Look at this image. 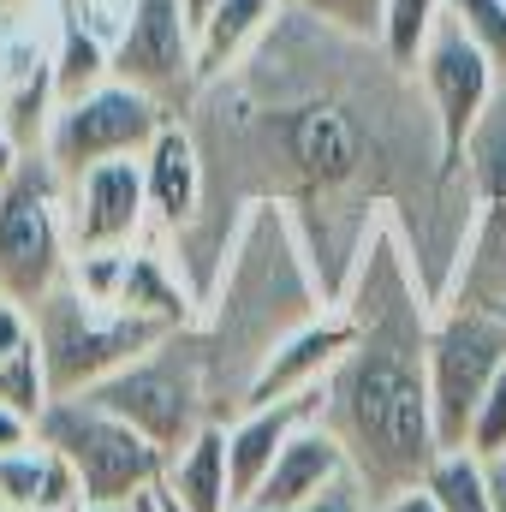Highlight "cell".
<instances>
[{
    "instance_id": "cell-10",
    "label": "cell",
    "mask_w": 506,
    "mask_h": 512,
    "mask_svg": "<svg viewBox=\"0 0 506 512\" xmlns=\"http://www.w3.org/2000/svg\"><path fill=\"white\" fill-rule=\"evenodd\" d=\"M114 78L185 120L197 102V36L179 0H126L114 30Z\"/></svg>"
},
{
    "instance_id": "cell-14",
    "label": "cell",
    "mask_w": 506,
    "mask_h": 512,
    "mask_svg": "<svg viewBox=\"0 0 506 512\" xmlns=\"http://www.w3.org/2000/svg\"><path fill=\"white\" fill-rule=\"evenodd\" d=\"M316 417H322V387L292 393V399H274V405H256V411H239L227 423V459H233V495H239V507H251L262 477L280 459V447L298 429H310Z\"/></svg>"
},
{
    "instance_id": "cell-22",
    "label": "cell",
    "mask_w": 506,
    "mask_h": 512,
    "mask_svg": "<svg viewBox=\"0 0 506 512\" xmlns=\"http://www.w3.org/2000/svg\"><path fill=\"white\" fill-rule=\"evenodd\" d=\"M441 304H471V310H506V209L501 203H483L465 256L453 268V286Z\"/></svg>"
},
{
    "instance_id": "cell-38",
    "label": "cell",
    "mask_w": 506,
    "mask_h": 512,
    "mask_svg": "<svg viewBox=\"0 0 506 512\" xmlns=\"http://www.w3.org/2000/svg\"><path fill=\"white\" fill-rule=\"evenodd\" d=\"M6 6H42V0H6Z\"/></svg>"
},
{
    "instance_id": "cell-26",
    "label": "cell",
    "mask_w": 506,
    "mask_h": 512,
    "mask_svg": "<svg viewBox=\"0 0 506 512\" xmlns=\"http://www.w3.org/2000/svg\"><path fill=\"white\" fill-rule=\"evenodd\" d=\"M465 173H471L483 203H501L506 209V96L495 102V114L477 126V137L465 143Z\"/></svg>"
},
{
    "instance_id": "cell-32",
    "label": "cell",
    "mask_w": 506,
    "mask_h": 512,
    "mask_svg": "<svg viewBox=\"0 0 506 512\" xmlns=\"http://www.w3.org/2000/svg\"><path fill=\"white\" fill-rule=\"evenodd\" d=\"M376 512H441V501H435L429 489H405V495H393V501H381Z\"/></svg>"
},
{
    "instance_id": "cell-23",
    "label": "cell",
    "mask_w": 506,
    "mask_h": 512,
    "mask_svg": "<svg viewBox=\"0 0 506 512\" xmlns=\"http://www.w3.org/2000/svg\"><path fill=\"white\" fill-rule=\"evenodd\" d=\"M54 6H60V24H54V96L66 108V102H78V96H90V90H102L114 78V42H102L84 24L78 0H54Z\"/></svg>"
},
{
    "instance_id": "cell-33",
    "label": "cell",
    "mask_w": 506,
    "mask_h": 512,
    "mask_svg": "<svg viewBox=\"0 0 506 512\" xmlns=\"http://www.w3.org/2000/svg\"><path fill=\"white\" fill-rule=\"evenodd\" d=\"M483 477H489V501H495V512H506V453L501 459H483Z\"/></svg>"
},
{
    "instance_id": "cell-5",
    "label": "cell",
    "mask_w": 506,
    "mask_h": 512,
    "mask_svg": "<svg viewBox=\"0 0 506 512\" xmlns=\"http://www.w3.org/2000/svg\"><path fill=\"white\" fill-rule=\"evenodd\" d=\"M72 274L66 233V179L48 155H24L0 185V298L36 310Z\"/></svg>"
},
{
    "instance_id": "cell-24",
    "label": "cell",
    "mask_w": 506,
    "mask_h": 512,
    "mask_svg": "<svg viewBox=\"0 0 506 512\" xmlns=\"http://www.w3.org/2000/svg\"><path fill=\"white\" fill-rule=\"evenodd\" d=\"M441 18H447V0H387V12H381V54L393 66L417 72V60H423V48H429Z\"/></svg>"
},
{
    "instance_id": "cell-9",
    "label": "cell",
    "mask_w": 506,
    "mask_h": 512,
    "mask_svg": "<svg viewBox=\"0 0 506 512\" xmlns=\"http://www.w3.org/2000/svg\"><path fill=\"white\" fill-rule=\"evenodd\" d=\"M173 120L179 114L161 108L155 96H143V90L120 84V78H108L102 90H90V96H78V102H66L54 114L42 155L54 161L60 179H78V173H90L102 161H137Z\"/></svg>"
},
{
    "instance_id": "cell-35",
    "label": "cell",
    "mask_w": 506,
    "mask_h": 512,
    "mask_svg": "<svg viewBox=\"0 0 506 512\" xmlns=\"http://www.w3.org/2000/svg\"><path fill=\"white\" fill-rule=\"evenodd\" d=\"M18 161H24V149H18V143L6 137V126H0V185H6L12 173H18Z\"/></svg>"
},
{
    "instance_id": "cell-18",
    "label": "cell",
    "mask_w": 506,
    "mask_h": 512,
    "mask_svg": "<svg viewBox=\"0 0 506 512\" xmlns=\"http://www.w3.org/2000/svg\"><path fill=\"white\" fill-rule=\"evenodd\" d=\"M161 495H173L185 512H239L233 495V459H227V423H203L161 471L155 483Z\"/></svg>"
},
{
    "instance_id": "cell-13",
    "label": "cell",
    "mask_w": 506,
    "mask_h": 512,
    "mask_svg": "<svg viewBox=\"0 0 506 512\" xmlns=\"http://www.w3.org/2000/svg\"><path fill=\"white\" fill-rule=\"evenodd\" d=\"M346 352H352V310H346V304H334V310L310 316L298 334H286V340L268 352V364L256 370L251 393H245V411L322 387L328 376H334V364H340Z\"/></svg>"
},
{
    "instance_id": "cell-39",
    "label": "cell",
    "mask_w": 506,
    "mask_h": 512,
    "mask_svg": "<svg viewBox=\"0 0 506 512\" xmlns=\"http://www.w3.org/2000/svg\"><path fill=\"white\" fill-rule=\"evenodd\" d=\"M239 512H251V507H239Z\"/></svg>"
},
{
    "instance_id": "cell-40",
    "label": "cell",
    "mask_w": 506,
    "mask_h": 512,
    "mask_svg": "<svg viewBox=\"0 0 506 512\" xmlns=\"http://www.w3.org/2000/svg\"><path fill=\"white\" fill-rule=\"evenodd\" d=\"M286 6H292V0H286Z\"/></svg>"
},
{
    "instance_id": "cell-31",
    "label": "cell",
    "mask_w": 506,
    "mask_h": 512,
    "mask_svg": "<svg viewBox=\"0 0 506 512\" xmlns=\"http://www.w3.org/2000/svg\"><path fill=\"white\" fill-rule=\"evenodd\" d=\"M36 441H42V435H36V417L0 405V453H24V447H36Z\"/></svg>"
},
{
    "instance_id": "cell-16",
    "label": "cell",
    "mask_w": 506,
    "mask_h": 512,
    "mask_svg": "<svg viewBox=\"0 0 506 512\" xmlns=\"http://www.w3.org/2000/svg\"><path fill=\"white\" fill-rule=\"evenodd\" d=\"M352 465H346V447L334 441V429L316 417L310 429H298L286 447H280V459H274V471L262 477V489H256L251 512H292L304 507L310 495H322L328 483H340Z\"/></svg>"
},
{
    "instance_id": "cell-12",
    "label": "cell",
    "mask_w": 506,
    "mask_h": 512,
    "mask_svg": "<svg viewBox=\"0 0 506 512\" xmlns=\"http://www.w3.org/2000/svg\"><path fill=\"white\" fill-rule=\"evenodd\" d=\"M66 233H72V256L131 251L137 239H149L143 155L137 161H102V167L66 179Z\"/></svg>"
},
{
    "instance_id": "cell-2",
    "label": "cell",
    "mask_w": 506,
    "mask_h": 512,
    "mask_svg": "<svg viewBox=\"0 0 506 512\" xmlns=\"http://www.w3.org/2000/svg\"><path fill=\"white\" fill-rule=\"evenodd\" d=\"M346 310H352V352L322 382V423L346 447V465L376 512L405 489H423L441 459L435 387H429L435 304L393 221L370 233Z\"/></svg>"
},
{
    "instance_id": "cell-4",
    "label": "cell",
    "mask_w": 506,
    "mask_h": 512,
    "mask_svg": "<svg viewBox=\"0 0 506 512\" xmlns=\"http://www.w3.org/2000/svg\"><path fill=\"white\" fill-rule=\"evenodd\" d=\"M30 316H36V334H42V358H48L54 399H78V393L102 387L108 376H120L126 364L149 358L167 334H179V328H161L149 316H131L120 304L90 298L72 274Z\"/></svg>"
},
{
    "instance_id": "cell-7",
    "label": "cell",
    "mask_w": 506,
    "mask_h": 512,
    "mask_svg": "<svg viewBox=\"0 0 506 512\" xmlns=\"http://www.w3.org/2000/svg\"><path fill=\"white\" fill-rule=\"evenodd\" d=\"M84 399H96L102 411L126 417L131 429H137L143 441H155L167 459H173V453L203 429V423H215L209 382H203V364H197V352H191L185 328H179V334H167L149 358L126 364L120 376H108L102 387H90Z\"/></svg>"
},
{
    "instance_id": "cell-37",
    "label": "cell",
    "mask_w": 506,
    "mask_h": 512,
    "mask_svg": "<svg viewBox=\"0 0 506 512\" xmlns=\"http://www.w3.org/2000/svg\"><path fill=\"white\" fill-rule=\"evenodd\" d=\"M137 512H155V495H137Z\"/></svg>"
},
{
    "instance_id": "cell-1",
    "label": "cell",
    "mask_w": 506,
    "mask_h": 512,
    "mask_svg": "<svg viewBox=\"0 0 506 512\" xmlns=\"http://www.w3.org/2000/svg\"><path fill=\"white\" fill-rule=\"evenodd\" d=\"M185 126L203 149V209L161 245L203 304L221 286L245 215L286 209L328 310L346 304L381 221L399 227L441 310L483 197L447 161L417 72L393 66L381 42L340 36L286 6L245 66L197 90Z\"/></svg>"
},
{
    "instance_id": "cell-21",
    "label": "cell",
    "mask_w": 506,
    "mask_h": 512,
    "mask_svg": "<svg viewBox=\"0 0 506 512\" xmlns=\"http://www.w3.org/2000/svg\"><path fill=\"white\" fill-rule=\"evenodd\" d=\"M280 12H286V0H221V12L197 30V90L227 78L233 66H245Z\"/></svg>"
},
{
    "instance_id": "cell-11",
    "label": "cell",
    "mask_w": 506,
    "mask_h": 512,
    "mask_svg": "<svg viewBox=\"0 0 506 512\" xmlns=\"http://www.w3.org/2000/svg\"><path fill=\"white\" fill-rule=\"evenodd\" d=\"M417 84H423V96H429V108H435L447 161L465 167V143L477 137V126L495 114V102L506 96L501 72L483 60V48H477L453 18H441L435 36H429V48H423V60H417Z\"/></svg>"
},
{
    "instance_id": "cell-17",
    "label": "cell",
    "mask_w": 506,
    "mask_h": 512,
    "mask_svg": "<svg viewBox=\"0 0 506 512\" xmlns=\"http://www.w3.org/2000/svg\"><path fill=\"white\" fill-rule=\"evenodd\" d=\"M114 304L131 310V316L161 322V328H191V322L203 316V298L191 292V280L179 274L173 251H167L155 233L137 239L126 251V280H120V298H114Z\"/></svg>"
},
{
    "instance_id": "cell-25",
    "label": "cell",
    "mask_w": 506,
    "mask_h": 512,
    "mask_svg": "<svg viewBox=\"0 0 506 512\" xmlns=\"http://www.w3.org/2000/svg\"><path fill=\"white\" fill-rule=\"evenodd\" d=\"M423 489L441 501V512H495V501H489V477H483V459H471V453H441Z\"/></svg>"
},
{
    "instance_id": "cell-6",
    "label": "cell",
    "mask_w": 506,
    "mask_h": 512,
    "mask_svg": "<svg viewBox=\"0 0 506 512\" xmlns=\"http://www.w3.org/2000/svg\"><path fill=\"white\" fill-rule=\"evenodd\" d=\"M36 435L78 471L84 483V501L90 507H120V501H137L161 483L167 471V453L155 441H143L126 417L102 411L96 399H54L36 423Z\"/></svg>"
},
{
    "instance_id": "cell-19",
    "label": "cell",
    "mask_w": 506,
    "mask_h": 512,
    "mask_svg": "<svg viewBox=\"0 0 506 512\" xmlns=\"http://www.w3.org/2000/svg\"><path fill=\"white\" fill-rule=\"evenodd\" d=\"M78 507H84V483L48 441H36L24 453H0V512H78Z\"/></svg>"
},
{
    "instance_id": "cell-28",
    "label": "cell",
    "mask_w": 506,
    "mask_h": 512,
    "mask_svg": "<svg viewBox=\"0 0 506 512\" xmlns=\"http://www.w3.org/2000/svg\"><path fill=\"white\" fill-rule=\"evenodd\" d=\"M304 18L340 30V36H358V42H381V12L387 0H292Z\"/></svg>"
},
{
    "instance_id": "cell-29",
    "label": "cell",
    "mask_w": 506,
    "mask_h": 512,
    "mask_svg": "<svg viewBox=\"0 0 506 512\" xmlns=\"http://www.w3.org/2000/svg\"><path fill=\"white\" fill-rule=\"evenodd\" d=\"M465 453H471V459H501L506 453V370L495 376V387L483 393V405H477V417H471Z\"/></svg>"
},
{
    "instance_id": "cell-3",
    "label": "cell",
    "mask_w": 506,
    "mask_h": 512,
    "mask_svg": "<svg viewBox=\"0 0 506 512\" xmlns=\"http://www.w3.org/2000/svg\"><path fill=\"white\" fill-rule=\"evenodd\" d=\"M322 310L328 304L316 292V274L304 262V245L286 209H251L227 251L221 286L209 292L203 316L185 328L203 364V382H209L215 423H233L245 411V393H251L256 370L268 364V352Z\"/></svg>"
},
{
    "instance_id": "cell-8",
    "label": "cell",
    "mask_w": 506,
    "mask_h": 512,
    "mask_svg": "<svg viewBox=\"0 0 506 512\" xmlns=\"http://www.w3.org/2000/svg\"><path fill=\"white\" fill-rule=\"evenodd\" d=\"M506 370V322L495 310L441 304L429 328V387H435V435L441 453H465L471 417Z\"/></svg>"
},
{
    "instance_id": "cell-30",
    "label": "cell",
    "mask_w": 506,
    "mask_h": 512,
    "mask_svg": "<svg viewBox=\"0 0 506 512\" xmlns=\"http://www.w3.org/2000/svg\"><path fill=\"white\" fill-rule=\"evenodd\" d=\"M292 512H370V501H364V489H358V477L346 471L340 483H328L322 495H310L304 507H292Z\"/></svg>"
},
{
    "instance_id": "cell-20",
    "label": "cell",
    "mask_w": 506,
    "mask_h": 512,
    "mask_svg": "<svg viewBox=\"0 0 506 512\" xmlns=\"http://www.w3.org/2000/svg\"><path fill=\"white\" fill-rule=\"evenodd\" d=\"M0 405H12V411H24V417H36V423H42V411L54 405L36 316H30L24 304H6V298H0Z\"/></svg>"
},
{
    "instance_id": "cell-34",
    "label": "cell",
    "mask_w": 506,
    "mask_h": 512,
    "mask_svg": "<svg viewBox=\"0 0 506 512\" xmlns=\"http://www.w3.org/2000/svg\"><path fill=\"white\" fill-rule=\"evenodd\" d=\"M179 6H185V24H191V36H197V30H203L215 12H221V0H179Z\"/></svg>"
},
{
    "instance_id": "cell-15",
    "label": "cell",
    "mask_w": 506,
    "mask_h": 512,
    "mask_svg": "<svg viewBox=\"0 0 506 512\" xmlns=\"http://www.w3.org/2000/svg\"><path fill=\"white\" fill-rule=\"evenodd\" d=\"M143 185H149V233L155 239H173L197 221V209H203V149H197L185 120H173L143 149Z\"/></svg>"
},
{
    "instance_id": "cell-27",
    "label": "cell",
    "mask_w": 506,
    "mask_h": 512,
    "mask_svg": "<svg viewBox=\"0 0 506 512\" xmlns=\"http://www.w3.org/2000/svg\"><path fill=\"white\" fill-rule=\"evenodd\" d=\"M447 18L483 48V60L501 72L506 84V0H447Z\"/></svg>"
},
{
    "instance_id": "cell-36",
    "label": "cell",
    "mask_w": 506,
    "mask_h": 512,
    "mask_svg": "<svg viewBox=\"0 0 506 512\" xmlns=\"http://www.w3.org/2000/svg\"><path fill=\"white\" fill-rule=\"evenodd\" d=\"M78 512H137V501H120V507H90V501H84Z\"/></svg>"
}]
</instances>
